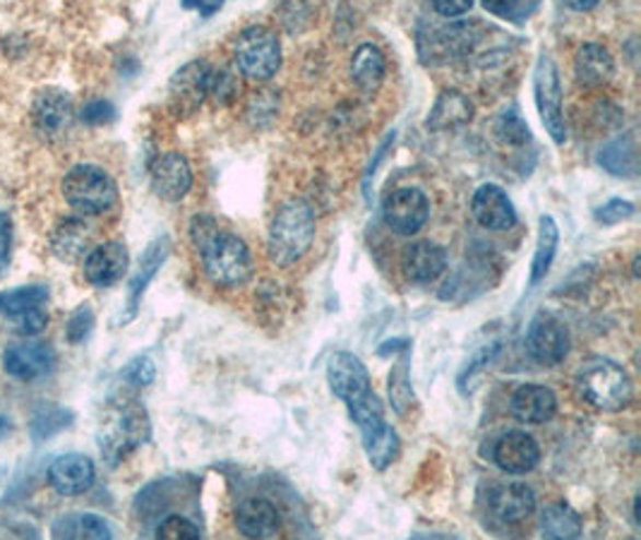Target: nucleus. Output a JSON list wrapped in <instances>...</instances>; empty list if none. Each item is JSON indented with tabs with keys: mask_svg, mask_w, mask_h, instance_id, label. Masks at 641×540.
Here are the masks:
<instances>
[{
	"mask_svg": "<svg viewBox=\"0 0 641 540\" xmlns=\"http://www.w3.org/2000/svg\"><path fill=\"white\" fill-rule=\"evenodd\" d=\"M32 122L44 140H58L60 134H66L72 122V104L68 94L58 90H44L36 94L32 104Z\"/></svg>",
	"mask_w": 641,
	"mask_h": 540,
	"instance_id": "obj_16",
	"label": "nucleus"
},
{
	"mask_svg": "<svg viewBox=\"0 0 641 540\" xmlns=\"http://www.w3.org/2000/svg\"><path fill=\"white\" fill-rule=\"evenodd\" d=\"M411 349V341L409 339H392L385 341L382 347L377 349L380 355H389V353H401V351H409Z\"/></svg>",
	"mask_w": 641,
	"mask_h": 540,
	"instance_id": "obj_49",
	"label": "nucleus"
},
{
	"mask_svg": "<svg viewBox=\"0 0 641 540\" xmlns=\"http://www.w3.org/2000/svg\"><path fill=\"white\" fill-rule=\"evenodd\" d=\"M168 248H171L168 238L162 236V238H156L154 243H150V248L144 250L142 260H140V267H138V272H135V277L130 279L128 305H126V315H123V325L130 322L132 317L138 315V308H140V301L144 296V291H147V286L152 284V279L156 277L159 269H162V265L166 262Z\"/></svg>",
	"mask_w": 641,
	"mask_h": 540,
	"instance_id": "obj_21",
	"label": "nucleus"
},
{
	"mask_svg": "<svg viewBox=\"0 0 641 540\" xmlns=\"http://www.w3.org/2000/svg\"><path fill=\"white\" fill-rule=\"evenodd\" d=\"M476 32L468 24H452V27L440 30L433 36V46H430V54L435 58H462L471 51L476 44Z\"/></svg>",
	"mask_w": 641,
	"mask_h": 540,
	"instance_id": "obj_31",
	"label": "nucleus"
},
{
	"mask_svg": "<svg viewBox=\"0 0 641 540\" xmlns=\"http://www.w3.org/2000/svg\"><path fill=\"white\" fill-rule=\"evenodd\" d=\"M483 8L488 12H492V15H498V17L516 20V17H520L522 0H483Z\"/></svg>",
	"mask_w": 641,
	"mask_h": 540,
	"instance_id": "obj_45",
	"label": "nucleus"
},
{
	"mask_svg": "<svg viewBox=\"0 0 641 540\" xmlns=\"http://www.w3.org/2000/svg\"><path fill=\"white\" fill-rule=\"evenodd\" d=\"M48 303V289L46 286H22L0 293V315H5L8 320L18 317L22 313H30L36 308H46Z\"/></svg>",
	"mask_w": 641,
	"mask_h": 540,
	"instance_id": "obj_33",
	"label": "nucleus"
},
{
	"mask_svg": "<svg viewBox=\"0 0 641 540\" xmlns=\"http://www.w3.org/2000/svg\"><path fill=\"white\" fill-rule=\"evenodd\" d=\"M315 240V212L303 200L283 202L269 226L267 250L277 267H291L311 250Z\"/></svg>",
	"mask_w": 641,
	"mask_h": 540,
	"instance_id": "obj_2",
	"label": "nucleus"
},
{
	"mask_svg": "<svg viewBox=\"0 0 641 540\" xmlns=\"http://www.w3.org/2000/svg\"><path fill=\"white\" fill-rule=\"evenodd\" d=\"M116 118V106L106 99H94L84 104L80 110V120L88 122V126H106Z\"/></svg>",
	"mask_w": 641,
	"mask_h": 540,
	"instance_id": "obj_41",
	"label": "nucleus"
},
{
	"mask_svg": "<svg viewBox=\"0 0 641 540\" xmlns=\"http://www.w3.org/2000/svg\"><path fill=\"white\" fill-rule=\"evenodd\" d=\"M500 140L508 142V144H526L528 140H532V130H528L526 122L522 120L520 114H514V110H510V114H502L498 126H496Z\"/></svg>",
	"mask_w": 641,
	"mask_h": 540,
	"instance_id": "obj_37",
	"label": "nucleus"
},
{
	"mask_svg": "<svg viewBox=\"0 0 641 540\" xmlns=\"http://www.w3.org/2000/svg\"><path fill=\"white\" fill-rule=\"evenodd\" d=\"M152 188L166 202H178L193 188V171L188 159L178 152H166L154 159L150 168Z\"/></svg>",
	"mask_w": 641,
	"mask_h": 540,
	"instance_id": "obj_12",
	"label": "nucleus"
},
{
	"mask_svg": "<svg viewBox=\"0 0 641 540\" xmlns=\"http://www.w3.org/2000/svg\"><path fill=\"white\" fill-rule=\"evenodd\" d=\"M10 427H12V425H10V419H8V415H3V413H0V442H3V439L8 437V433H10Z\"/></svg>",
	"mask_w": 641,
	"mask_h": 540,
	"instance_id": "obj_51",
	"label": "nucleus"
},
{
	"mask_svg": "<svg viewBox=\"0 0 641 540\" xmlns=\"http://www.w3.org/2000/svg\"><path fill=\"white\" fill-rule=\"evenodd\" d=\"M159 538H200V529L185 517H166L156 526Z\"/></svg>",
	"mask_w": 641,
	"mask_h": 540,
	"instance_id": "obj_42",
	"label": "nucleus"
},
{
	"mask_svg": "<svg viewBox=\"0 0 641 540\" xmlns=\"http://www.w3.org/2000/svg\"><path fill=\"white\" fill-rule=\"evenodd\" d=\"M147 439H150V419L138 401L110 407L98 425V447L110 466L126 461Z\"/></svg>",
	"mask_w": 641,
	"mask_h": 540,
	"instance_id": "obj_3",
	"label": "nucleus"
},
{
	"mask_svg": "<svg viewBox=\"0 0 641 540\" xmlns=\"http://www.w3.org/2000/svg\"><path fill=\"white\" fill-rule=\"evenodd\" d=\"M576 389L594 409L601 411H622L630 407L634 387L622 365L610 359H591L582 365L576 375Z\"/></svg>",
	"mask_w": 641,
	"mask_h": 540,
	"instance_id": "obj_4",
	"label": "nucleus"
},
{
	"mask_svg": "<svg viewBox=\"0 0 641 540\" xmlns=\"http://www.w3.org/2000/svg\"><path fill=\"white\" fill-rule=\"evenodd\" d=\"M582 531V519L572 507L550 505L540 514V533L546 538H579Z\"/></svg>",
	"mask_w": 641,
	"mask_h": 540,
	"instance_id": "obj_32",
	"label": "nucleus"
},
{
	"mask_svg": "<svg viewBox=\"0 0 641 540\" xmlns=\"http://www.w3.org/2000/svg\"><path fill=\"white\" fill-rule=\"evenodd\" d=\"M492 461H496L504 473L524 476L534 471L540 461L538 442L522 431L504 433L496 447H492Z\"/></svg>",
	"mask_w": 641,
	"mask_h": 540,
	"instance_id": "obj_15",
	"label": "nucleus"
},
{
	"mask_svg": "<svg viewBox=\"0 0 641 540\" xmlns=\"http://www.w3.org/2000/svg\"><path fill=\"white\" fill-rule=\"evenodd\" d=\"M190 236L200 255L205 277L219 289H236L253 274V257L236 233L219 228L212 219L197 216Z\"/></svg>",
	"mask_w": 641,
	"mask_h": 540,
	"instance_id": "obj_1",
	"label": "nucleus"
},
{
	"mask_svg": "<svg viewBox=\"0 0 641 540\" xmlns=\"http://www.w3.org/2000/svg\"><path fill=\"white\" fill-rule=\"evenodd\" d=\"M471 118H474V104L468 102V96L457 90H450V92H442L438 96L433 110H430L428 128L435 130V132L457 130V128L468 126Z\"/></svg>",
	"mask_w": 641,
	"mask_h": 540,
	"instance_id": "obj_24",
	"label": "nucleus"
},
{
	"mask_svg": "<svg viewBox=\"0 0 641 540\" xmlns=\"http://www.w3.org/2000/svg\"><path fill=\"white\" fill-rule=\"evenodd\" d=\"M54 538H96V540H108L114 538V529L106 524V519L96 517V514H68V517H60L54 529Z\"/></svg>",
	"mask_w": 641,
	"mask_h": 540,
	"instance_id": "obj_30",
	"label": "nucleus"
},
{
	"mask_svg": "<svg viewBox=\"0 0 641 540\" xmlns=\"http://www.w3.org/2000/svg\"><path fill=\"white\" fill-rule=\"evenodd\" d=\"M471 212L478 224L488 231H508L516 224V212L508 192L500 186H492V183L480 186L474 192Z\"/></svg>",
	"mask_w": 641,
	"mask_h": 540,
	"instance_id": "obj_19",
	"label": "nucleus"
},
{
	"mask_svg": "<svg viewBox=\"0 0 641 540\" xmlns=\"http://www.w3.org/2000/svg\"><path fill=\"white\" fill-rule=\"evenodd\" d=\"M128 265L130 255L123 243L96 245L84 257V279L96 289H108L126 277Z\"/></svg>",
	"mask_w": 641,
	"mask_h": 540,
	"instance_id": "obj_13",
	"label": "nucleus"
},
{
	"mask_svg": "<svg viewBox=\"0 0 641 540\" xmlns=\"http://www.w3.org/2000/svg\"><path fill=\"white\" fill-rule=\"evenodd\" d=\"M365 457L375 471H385L389 466L399 459L401 442L394 427L385 421L368 433H361Z\"/></svg>",
	"mask_w": 641,
	"mask_h": 540,
	"instance_id": "obj_27",
	"label": "nucleus"
},
{
	"mask_svg": "<svg viewBox=\"0 0 641 540\" xmlns=\"http://www.w3.org/2000/svg\"><path fill=\"white\" fill-rule=\"evenodd\" d=\"M10 248H12V224L5 212H0V274L5 272L10 262Z\"/></svg>",
	"mask_w": 641,
	"mask_h": 540,
	"instance_id": "obj_44",
	"label": "nucleus"
},
{
	"mask_svg": "<svg viewBox=\"0 0 641 540\" xmlns=\"http://www.w3.org/2000/svg\"><path fill=\"white\" fill-rule=\"evenodd\" d=\"M562 3L576 12H588V10H594L601 0H562Z\"/></svg>",
	"mask_w": 641,
	"mask_h": 540,
	"instance_id": "obj_50",
	"label": "nucleus"
},
{
	"mask_svg": "<svg viewBox=\"0 0 641 540\" xmlns=\"http://www.w3.org/2000/svg\"><path fill=\"white\" fill-rule=\"evenodd\" d=\"M404 277L413 284H433L447 269V255L440 245L430 240H418L401 255Z\"/></svg>",
	"mask_w": 641,
	"mask_h": 540,
	"instance_id": "obj_20",
	"label": "nucleus"
},
{
	"mask_svg": "<svg viewBox=\"0 0 641 540\" xmlns=\"http://www.w3.org/2000/svg\"><path fill=\"white\" fill-rule=\"evenodd\" d=\"M56 351L44 341H18L10 343L3 353V367L15 379H39L54 371Z\"/></svg>",
	"mask_w": 641,
	"mask_h": 540,
	"instance_id": "obj_11",
	"label": "nucleus"
},
{
	"mask_svg": "<svg viewBox=\"0 0 641 540\" xmlns=\"http://www.w3.org/2000/svg\"><path fill=\"white\" fill-rule=\"evenodd\" d=\"M613 72H615L613 56L603 46L584 44L576 51L574 75H576V82L584 84V87H601V84H606L613 78Z\"/></svg>",
	"mask_w": 641,
	"mask_h": 540,
	"instance_id": "obj_26",
	"label": "nucleus"
},
{
	"mask_svg": "<svg viewBox=\"0 0 641 540\" xmlns=\"http://www.w3.org/2000/svg\"><path fill=\"white\" fill-rule=\"evenodd\" d=\"M70 423H72V411L63 407H44L36 411L32 419V437L34 439L54 437L56 433L66 431Z\"/></svg>",
	"mask_w": 641,
	"mask_h": 540,
	"instance_id": "obj_36",
	"label": "nucleus"
},
{
	"mask_svg": "<svg viewBox=\"0 0 641 540\" xmlns=\"http://www.w3.org/2000/svg\"><path fill=\"white\" fill-rule=\"evenodd\" d=\"M560 243V228L555 224L552 216H540L538 219V238H536V253L532 262V279H528V286H536L546 279L548 269L555 260V253H558Z\"/></svg>",
	"mask_w": 641,
	"mask_h": 540,
	"instance_id": "obj_28",
	"label": "nucleus"
},
{
	"mask_svg": "<svg viewBox=\"0 0 641 540\" xmlns=\"http://www.w3.org/2000/svg\"><path fill=\"white\" fill-rule=\"evenodd\" d=\"M534 94L540 120L548 130L550 138L564 144L567 128H564V110H562V84L560 72L550 56H540L534 72Z\"/></svg>",
	"mask_w": 641,
	"mask_h": 540,
	"instance_id": "obj_7",
	"label": "nucleus"
},
{
	"mask_svg": "<svg viewBox=\"0 0 641 540\" xmlns=\"http://www.w3.org/2000/svg\"><path fill=\"white\" fill-rule=\"evenodd\" d=\"M51 248L63 262H78L92 250V231L80 219H63L54 231Z\"/></svg>",
	"mask_w": 641,
	"mask_h": 540,
	"instance_id": "obj_25",
	"label": "nucleus"
},
{
	"mask_svg": "<svg viewBox=\"0 0 641 540\" xmlns=\"http://www.w3.org/2000/svg\"><path fill=\"white\" fill-rule=\"evenodd\" d=\"M474 0H433V10L442 17H459L471 10Z\"/></svg>",
	"mask_w": 641,
	"mask_h": 540,
	"instance_id": "obj_46",
	"label": "nucleus"
},
{
	"mask_svg": "<svg viewBox=\"0 0 641 540\" xmlns=\"http://www.w3.org/2000/svg\"><path fill=\"white\" fill-rule=\"evenodd\" d=\"M392 144H394V132L389 134V138H387L385 142H382V146H380V150H377V156H375V162H373V164H370V168H368V174H365V183H363V188H365V190H368V186H370V180H373V178H375V171H377V164L382 162V159H385V156H387V150H389V146H392Z\"/></svg>",
	"mask_w": 641,
	"mask_h": 540,
	"instance_id": "obj_48",
	"label": "nucleus"
},
{
	"mask_svg": "<svg viewBox=\"0 0 641 540\" xmlns=\"http://www.w3.org/2000/svg\"><path fill=\"white\" fill-rule=\"evenodd\" d=\"M180 5L185 10L200 12V17L209 20V17L217 15V12L221 10V5H224V0H180Z\"/></svg>",
	"mask_w": 641,
	"mask_h": 540,
	"instance_id": "obj_47",
	"label": "nucleus"
},
{
	"mask_svg": "<svg viewBox=\"0 0 641 540\" xmlns=\"http://www.w3.org/2000/svg\"><path fill=\"white\" fill-rule=\"evenodd\" d=\"M48 322V315L44 308H36V310H30V313H22L18 317H12V325H15V331H20V334L24 337H34L39 334V331L46 327Z\"/></svg>",
	"mask_w": 641,
	"mask_h": 540,
	"instance_id": "obj_43",
	"label": "nucleus"
},
{
	"mask_svg": "<svg viewBox=\"0 0 641 540\" xmlns=\"http://www.w3.org/2000/svg\"><path fill=\"white\" fill-rule=\"evenodd\" d=\"M94 461L84 454H66V457H58L51 469H48V483L60 495L75 497L88 493L94 485Z\"/></svg>",
	"mask_w": 641,
	"mask_h": 540,
	"instance_id": "obj_18",
	"label": "nucleus"
},
{
	"mask_svg": "<svg viewBox=\"0 0 641 540\" xmlns=\"http://www.w3.org/2000/svg\"><path fill=\"white\" fill-rule=\"evenodd\" d=\"M233 63L250 80H269L281 66V46L275 32L267 27H248L233 44Z\"/></svg>",
	"mask_w": 641,
	"mask_h": 540,
	"instance_id": "obj_6",
	"label": "nucleus"
},
{
	"mask_svg": "<svg viewBox=\"0 0 641 540\" xmlns=\"http://www.w3.org/2000/svg\"><path fill=\"white\" fill-rule=\"evenodd\" d=\"M558 411V397L544 385H524L512 397V415L520 423L544 425Z\"/></svg>",
	"mask_w": 641,
	"mask_h": 540,
	"instance_id": "obj_22",
	"label": "nucleus"
},
{
	"mask_svg": "<svg viewBox=\"0 0 641 540\" xmlns=\"http://www.w3.org/2000/svg\"><path fill=\"white\" fill-rule=\"evenodd\" d=\"M488 512L500 524H522L536 512V493L526 483H502L488 493Z\"/></svg>",
	"mask_w": 641,
	"mask_h": 540,
	"instance_id": "obj_14",
	"label": "nucleus"
},
{
	"mask_svg": "<svg viewBox=\"0 0 641 540\" xmlns=\"http://www.w3.org/2000/svg\"><path fill=\"white\" fill-rule=\"evenodd\" d=\"M634 214V204L627 202V200H610L603 207L596 210V221L598 224H606V226H615L620 224V221H627Z\"/></svg>",
	"mask_w": 641,
	"mask_h": 540,
	"instance_id": "obj_40",
	"label": "nucleus"
},
{
	"mask_svg": "<svg viewBox=\"0 0 641 540\" xmlns=\"http://www.w3.org/2000/svg\"><path fill=\"white\" fill-rule=\"evenodd\" d=\"M409 351H401V359L397 361V365L392 367L389 373V401H392V409L397 411L399 415H406L416 403V395H413V387H411V375H409Z\"/></svg>",
	"mask_w": 641,
	"mask_h": 540,
	"instance_id": "obj_34",
	"label": "nucleus"
},
{
	"mask_svg": "<svg viewBox=\"0 0 641 540\" xmlns=\"http://www.w3.org/2000/svg\"><path fill=\"white\" fill-rule=\"evenodd\" d=\"M63 195L72 210L80 214H104L118 200V186L104 168L80 164L63 178Z\"/></svg>",
	"mask_w": 641,
	"mask_h": 540,
	"instance_id": "obj_5",
	"label": "nucleus"
},
{
	"mask_svg": "<svg viewBox=\"0 0 641 540\" xmlns=\"http://www.w3.org/2000/svg\"><path fill=\"white\" fill-rule=\"evenodd\" d=\"M385 56H382L375 46H361L359 51L353 54L351 60V78L356 87L363 92H375L380 90L382 80H385Z\"/></svg>",
	"mask_w": 641,
	"mask_h": 540,
	"instance_id": "obj_29",
	"label": "nucleus"
},
{
	"mask_svg": "<svg viewBox=\"0 0 641 540\" xmlns=\"http://www.w3.org/2000/svg\"><path fill=\"white\" fill-rule=\"evenodd\" d=\"M327 383H329L331 395L347 403L349 399L359 397L370 389V375L359 355H353L349 351H339L329 359Z\"/></svg>",
	"mask_w": 641,
	"mask_h": 540,
	"instance_id": "obj_17",
	"label": "nucleus"
},
{
	"mask_svg": "<svg viewBox=\"0 0 641 540\" xmlns=\"http://www.w3.org/2000/svg\"><path fill=\"white\" fill-rule=\"evenodd\" d=\"M209 80H212V68L205 60H193L176 72L168 84V102L176 114L190 116L202 106L209 96Z\"/></svg>",
	"mask_w": 641,
	"mask_h": 540,
	"instance_id": "obj_10",
	"label": "nucleus"
},
{
	"mask_svg": "<svg viewBox=\"0 0 641 540\" xmlns=\"http://www.w3.org/2000/svg\"><path fill=\"white\" fill-rule=\"evenodd\" d=\"M154 377H156V367L150 359H147V355H140V359L130 361L126 371H123V379L132 387H150L154 383Z\"/></svg>",
	"mask_w": 641,
	"mask_h": 540,
	"instance_id": "obj_39",
	"label": "nucleus"
},
{
	"mask_svg": "<svg viewBox=\"0 0 641 540\" xmlns=\"http://www.w3.org/2000/svg\"><path fill=\"white\" fill-rule=\"evenodd\" d=\"M385 224L399 236H413L426 226L430 216V202L418 188H399L389 192L382 204Z\"/></svg>",
	"mask_w": 641,
	"mask_h": 540,
	"instance_id": "obj_9",
	"label": "nucleus"
},
{
	"mask_svg": "<svg viewBox=\"0 0 641 540\" xmlns=\"http://www.w3.org/2000/svg\"><path fill=\"white\" fill-rule=\"evenodd\" d=\"M570 331H567L558 317L540 313L528 325L526 351L538 365H560L567 359V353H570Z\"/></svg>",
	"mask_w": 641,
	"mask_h": 540,
	"instance_id": "obj_8",
	"label": "nucleus"
},
{
	"mask_svg": "<svg viewBox=\"0 0 641 540\" xmlns=\"http://www.w3.org/2000/svg\"><path fill=\"white\" fill-rule=\"evenodd\" d=\"M236 526L248 538H275L281 531V517L269 500L248 497L236 509Z\"/></svg>",
	"mask_w": 641,
	"mask_h": 540,
	"instance_id": "obj_23",
	"label": "nucleus"
},
{
	"mask_svg": "<svg viewBox=\"0 0 641 540\" xmlns=\"http://www.w3.org/2000/svg\"><path fill=\"white\" fill-rule=\"evenodd\" d=\"M94 322H96V317H94V310L90 308V305H80V308L72 313L70 320H68V341L82 343L92 334Z\"/></svg>",
	"mask_w": 641,
	"mask_h": 540,
	"instance_id": "obj_38",
	"label": "nucleus"
},
{
	"mask_svg": "<svg viewBox=\"0 0 641 540\" xmlns=\"http://www.w3.org/2000/svg\"><path fill=\"white\" fill-rule=\"evenodd\" d=\"M598 164L613 176H637V146L630 138L610 142L606 150H601Z\"/></svg>",
	"mask_w": 641,
	"mask_h": 540,
	"instance_id": "obj_35",
	"label": "nucleus"
}]
</instances>
